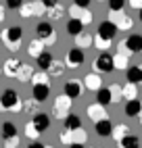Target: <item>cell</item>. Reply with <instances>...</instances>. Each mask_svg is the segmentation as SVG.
<instances>
[{"instance_id":"obj_23","label":"cell","mask_w":142,"mask_h":148,"mask_svg":"<svg viewBox=\"0 0 142 148\" xmlns=\"http://www.w3.org/2000/svg\"><path fill=\"white\" fill-rule=\"evenodd\" d=\"M86 88H88V90H92V92H94V90L98 92L100 88H103V84H100V77H98L96 73H90V75L86 77Z\"/></svg>"},{"instance_id":"obj_40","label":"cell","mask_w":142,"mask_h":148,"mask_svg":"<svg viewBox=\"0 0 142 148\" xmlns=\"http://www.w3.org/2000/svg\"><path fill=\"white\" fill-rule=\"evenodd\" d=\"M138 17H140V21H142V6H140V11H138Z\"/></svg>"},{"instance_id":"obj_34","label":"cell","mask_w":142,"mask_h":148,"mask_svg":"<svg viewBox=\"0 0 142 148\" xmlns=\"http://www.w3.org/2000/svg\"><path fill=\"white\" fill-rule=\"evenodd\" d=\"M6 6L11 8V11H19V8L23 6V2H21V0H8V2H6Z\"/></svg>"},{"instance_id":"obj_42","label":"cell","mask_w":142,"mask_h":148,"mask_svg":"<svg viewBox=\"0 0 142 148\" xmlns=\"http://www.w3.org/2000/svg\"><path fill=\"white\" fill-rule=\"evenodd\" d=\"M0 19H2V11H0Z\"/></svg>"},{"instance_id":"obj_28","label":"cell","mask_w":142,"mask_h":148,"mask_svg":"<svg viewBox=\"0 0 142 148\" xmlns=\"http://www.w3.org/2000/svg\"><path fill=\"white\" fill-rule=\"evenodd\" d=\"M77 38H79V46H77L79 50H84L86 46H90V44L94 42V40H92V36H88V34H79Z\"/></svg>"},{"instance_id":"obj_1","label":"cell","mask_w":142,"mask_h":148,"mask_svg":"<svg viewBox=\"0 0 142 148\" xmlns=\"http://www.w3.org/2000/svg\"><path fill=\"white\" fill-rule=\"evenodd\" d=\"M34 102H44L46 98L50 96V86H48V79H46V75H38L36 79H34Z\"/></svg>"},{"instance_id":"obj_12","label":"cell","mask_w":142,"mask_h":148,"mask_svg":"<svg viewBox=\"0 0 142 148\" xmlns=\"http://www.w3.org/2000/svg\"><path fill=\"white\" fill-rule=\"evenodd\" d=\"M125 75H128V82L132 86H136V84H142V65H132L125 69Z\"/></svg>"},{"instance_id":"obj_35","label":"cell","mask_w":142,"mask_h":148,"mask_svg":"<svg viewBox=\"0 0 142 148\" xmlns=\"http://www.w3.org/2000/svg\"><path fill=\"white\" fill-rule=\"evenodd\" d=\"M73 6H75V8H82V11H86V8L90 6V0H75Z\"/></svg>"},{"instance_id":"obj_30","label":"cell","mask_w":142,"mask_h":148,"mask_svg":"<svg viewBox=\"0 0 142 148\" xmlns=\"http://www.w3.org/2000/svg\"><path fill=\"white\" fill-rule=\"evenodd\" d=\"M63 63H52V65H50V69H48V71H50V75H63Z\"/></svg>"},{"instance_id":"obj_37","label":"cell","mask_w":142,"mask_h":148,"mask_svg":"<svg viewBox=\"0 0 142 148\" xmlns=\"http://www.w3.org/2000/svg\"><path fill=\"white\" fill-rule=\"evenodd\" d=\"M92 44H94V46H96V48H107V46H109V44H111V42H105V40H94V42H92Z\"/></svg>"},{"instance_id":"obj_6","label":"cell","mask_w":142,"mask_h":148,"mask_svg":"<svg viewBox=\"0 0 142 148\" xmlns=\"http://www.w3.org/2000/svg\"><path fill=\"white\" fill-rule=\"evenodd\" d=\"M94 69L96 71H103V73H111L113 71V56H111L109 52H103L94 61Z\"/></svg>"},{"instance_id":"obj_19","label":"cell","mask_w":142,"mask_h":148,"mask_svg":"<svg viewBox=\"0 0 142 148\" xmlns=\"http://www.w3.org/2000/svg\"><path fill=\"white\" fill-rule=\"evenodd\" d=\"M88 117H90V119H92L94 123L100 121V119H107L105 108H103V106H98V104H90V106H88Z\"/></svg>"},{"instance_id":"obj_17","label":"cell","mask_w":142,"mask_h":148,"mask_svg":"<svg viewBox=\"0 0 142 148\" xmlns=\"http://www.w3.org/2000/svg\"><path fill=\"white\" fill-rule=\"evenodd\" d=\"M96 102H98V106H109L111 102H113V98H111V90L109 88H100V90L96 92Z\"/></svg>"},{"instance_id":"obj_16","label":"cell","mask_w":142,"mask_h":148,"mask_svg":"<svg viewBox=\"0 0 142 148\" xmlns=\"http://www.w3.org/2000/svg\"><path fill=\"white\" fill-rule=\"evenodd\" d=\"M140 108H142V102L138 100V98H134V100H128V102H125L123 113H125L128 117H138V115H140Z\"/></svg>"},{"instance_id":"obj_39","label":"cell","mask_w":142,"mask_h":148,"mask_svg":"<svg viewBox=\"0 0 142 148\" xmlns=\"http://www.w3.org/2000/svg\"><path fill=\"white\" fill-rule=\"evenodd\" d=\"M69 148H84V144H69Z\"/></svg>"},{"instance_id":"obj_38","label":"cell","mask_w":142,"mask_h":148,"mask_svg":"<svg viewBox=\"0 0 142 148\" xmlns=\"http://www.w3.org/2000/svg\"><path fill=\"white\" fill-rule=\"evenodd\" d=\"M27 148H46V146H44L42 142H32V144H29Z\"/></svg>"},{"instance_id":"obj_3","label":"cell","mask_w":142,"mask_h":148,"mask_svg":"<svg viewBox=\"0 0 142 148\" xmlns=\"http://www.w3.org/2000/svg\"><path fill=\"white\" fill-rule=\"evenodd\" d=\"M36 34H38V40L40 42H46V44H54V40H57V34H54V29H52V25H50L48 21H42V23H38V27H36Z\"/></svg>"},{"instance_id":"obj_7","label":"cell","mask_w":142,"mask_h":148,"mask_svg":"<svg viewBox=\"0 0 142 148\" xmlns=\"http://www.w3.org/2000/svg\"><path fill=\"white\" fill-rule=\"evenodd\" d=\"M63 90H65V96L69 98V100H71V98H79V96H82V92H84V84L77 82V79H69V82L65 84Z\"/></svg>"},{"instance_id":"obj_26","label":"cell","mask_w":142,"mask_h":148,"mask_svg":"<svg viewBox=\"0 0 142 148\" xmlns=\"http://www.w3.org/2000/svg\"><path fill=\"white\" fill-rule=\"evenodd\" d=\"M113 69H128V56L123 52L113 54Z\"/></svg>"},{"instance_id":"obj_43","label":"cell","mask_w":142,"mask_h":148,"mask_svg":"<svg viewBox=\"0 0 142 148\" xmlns=\"http://www.w3.org/2000/svg\"><path fill=\"white\" fill-rule=\"evenodd\" d=\"M46 148H52V146H46Z\"/></svg>"},{"instance_id":"obj_22","label":"cell","mask_w":142,"mask_h":148,"mask_svg":"<svg viewBox=\"0 0 142 148\" xmlns=\"http://www.w3.org/2000/svg\"><path fill=\"white\" fill-rule=\"evenodd\" d=\"M67 34L73 36V38H77L79 34H84V25L79 23L77 19H69V23H67Z\"/></svg>"},{"instance_id":"obj_41","label":"cell","mask_w":142,"mask_h":148,"mask_svg":"<svg viewBox=\"0 0 142 148\" xmlns=\"http://www.w3.org/2000/svg\"><path fill=\"white\" fill-rule=\"evenodd\" d=\"M140 121H142V108H140Z\"/></svg>"},{"instance_id":"obj_4","label":"cell","mask_w":142,"mask_h":148,"mask_svg":"<svg viewBox=\"0 0 142 148\" xmlns=\"http://www.w3.org/2000/svg\"><path fill=\"white\" fill-rule=\"evenodd\" d=\"M21 36H23V29H21V27H8L6 32L2 34V38H4V44H6L8 48H13V50H17V48H19Z\"/></svg>"},{"instance_id":"obj_27","label":"cell","mask_w":142,"mask_h":148,"mask_svg":"<svg viewBox=\"0 0 142 148\" xmlns=\"http://www.w3.org/2000/svg\"><path fill=\"white\" fill-rule=\"evenodd\" d=\"M109 11L111 13H121L123 11V6H125V0H109Z\"/></svg>"},{"instance_id":"obj_20","label":"cell","mask_w":142,"mask_h":148,"mask_svg":"<svg viewBox=\"0 0 142 148\" xmlns=\"http://www.w3.org/2000/svg\"><path fill=\"white\" fill-rule=\"evenodd\" d=\"M79 127H82V119H79L77 115L69 113V115L65 117V130H67V132H75V130H79Z\"/></svg>"},{"instance_id":"obj_11","label":"cell","mask_w":142,"mask_h":148,"mask_svg":"<svg viewBox=\"0 0 142 148\" xmlns=\"http://www.w3.org/2000/svg\"><path fill=\"white\" fill-rule=\"evenodd\" d=\"M109 21L117 27V32H119V29H128V27H132V19L125 17L123 13H111V19H109Z\"/></svg>"},{"instance_id":"obj_25","label":"cell","mask_w":142,"mask_h":148,"mask_svg":"<svg viewBox=\"0 0 142 148\" xmlns=\"http://www.w3.org/2000/svg\"><path fill=\"white\" fill-rule=\"evenodd\" d=\"M19 67H21V63H19L17 58H13V61H6V65H4V73H6L8 77H17Z\"/></svg>"},{"instance_id":"obj_18","label":"cell","mask_w":142,"mask_h":148,"mask_svg":"<svg viewBox=\"0 0 142 148\" xmlns=\"http://www.w3.org/2000/svg\"><path fill=\"white\" fill-rule=\"evenodd\" d=\"M119 148H140V138L134 134H128L119 140Z\"/></svg>"},{"instance_id":"obj_36","label":"cell","mask_w":142,"mask_h":148,"mask_svg":"<svg viewBox=\"0 0 142 148\" xmlns=\"http://www.w3.org/2000/svg\"><path fill=\"white\" fill-rule=\"evenodd\" d=\"M25 134H27L29 138H36V136H38V132L32 127V123H27V130H25Z\"/></svg>"},{"instance_id":"obj_21","label":"cell","mask_w":142,"mask_h":148,"mask_svg":"<svg viewBox=\"0 0 142 148\" xmlns=\"http://www.w3.org/2000/svg\"><path fill=\"white\" fill-rule=\"evenodd\" d=\"M2 138L4 140H17V127H15V123H11V121H4L2 123Z\"/></svg>"},{"instance_id":"obj_14","label":"cell","mask_w":142,"mask_h":148,"mask_svg":"<svg viewBox=\"0 0 142 148\" xmlns=\"http://www.w3.org/2000/svg\"><path fill=\"white\" fill-rule=\"evenodd\" d=\"M94 127H96V134L100 138H109L113 134V123H111V119H100V121L94 123Z\"/></svg>"},{"instance_id":"obj_31","label":"cell","mask_w":142,"mask_h":148,"mask_svg":"<svg viewBox=\"0 0 142 148\" xmlns=\"http://www.w3.org/2000/svg\"><path fill=\"white\" fill-rule=\"evenodd\" d=\"M42 46H44V44H42V42L38 40V42H34L32 46H29V52H32L34 56H38V54H42V52H44V48H42Z\"/></svg>"},{"instance_id":"obj_29","label":"cell","mask_w":142,"mask_h":148,"mask_svg":"<svg viewBox=\"0 0 142 148\" xmlns=\"http://www.w3.org/2000/svg\"><path fill=\"white\" fill-rule=\"evenodd\" d=\"M121 94L125 96V100H134V98H136V88L132 86V84H128L123 90H121Z\"/></svg>"},{"instance_id":"obj_8","label":"cell","mask_w":142,"mask_h":148,"mask_svg":"<svg viewBox=\"0 0 142 148\" xmlns=\"http://www.w3.org/2000/svg\"><path fill=\"white\" fill-rule=\"evenodd\" d=\"M32 127H34L38 134L46 132L48 127H50V115H46V113H36L34 119H32Z\"/></svg>"},{"instance_id":"obj_10","label":"cell","mask_w":142,"mask_h":148,"mask_svg":"<svg viewBox=\"0 0 142 148\" xmlns=\"http://www.w3.org/2000/svg\"><path fill=\"white\" fill-rule=\"evenodd\" d=\"M84 50H79V48H71V50L67 52V65L69 67H79V65H84Z\"/></svg>"},{"instance_id":"obj_32","label":"cell","mask_w":142,"mask_h":148,"mask_svg":"<svg viewBox=\"0 0 142 148\" xmlns=\"http://www.w3.org/2000/svg\"><path fill=\"white\" fill-rule=\"evenodd\" d=\"M111 136H115V140L119 142L123 136H128V127H117V130L113 127V134H111Z\"/></svg>"},{"instance_id":"obj_5","label":"cell","mask_w":142,"mask_h":148,"mask_svg":"<svg viewBox=\"0 0 142 148\" xmlns=\"http://www.w3.org/2000/svg\"><path fill=\"white\" fill-rule=\"evenodd\" d=\"M115 36H117V27H115L113 23H111L109 19H107V21H103V23L98 25V40L111 42V40L115 38Z\"/></svg>"},{"instance_id":"obj_13","label":"cell","mask_w":142,"mask_h":148,"mask_svg":"<svg viewBox=\"0 0 142 148\" xmlns=\"http://www.w3.org/2000/svg\"><path fill=\"white\" fill-rule=\"evenodd\" d=\"M69 98L63 94V96H59L57 100H54V115L57 117H67L69 113Z\"/></svg>"},{"instance_id":"obj_2","label":"cell","mask_w":142,"mask_h":148,"mask_svg":"<svg viewBox=\"0 0 142 148\" xmlns=\"http://www.w3.org/2000/svg\"><path fill=\"white\" fill-rule=\"evenodd\" d=\"M0 111H19V96L15 90H4L0 96Z\"/></svg>"},{"instance_id":"obj_9","label":"cell","mask_w":142,"mask_h":148,"mask_svg":"<svg viewBox=\"0 0 142 148\" xmlns=\"http://www.w3.org/2000/svg\"><path fill=\"white\" fill-rule=\"evenodd\" d=\"M121 48H128V52H142V36L140 34H132L123 42Z\"/></svg>"},{"instance_id":"obj_24","label":"cell","mask_w":142,"mask_h":148,"mask_svg":"<svg viewBox=\"0 0 142 148\" xmlns=\"http://www.w3.org/2000/svg\"><path fill=\"white\" fill-rule=\"evenodd\" d=\"M32 77H34V69L29 67V65H21V67H19V71H17V79L27 82V79H32Z\"/></svg>"},{"instance_id":"obj_15","label":"cell","mask_w":142,"mask_h":148,"mask_svg":"<svg viewBox=\"0 0 142 148\" xmlns=\"http://www.w3.org/2000/svg\"><path fill=\"white\" fill-rule=\"evenodd\" d=\"M36 63H38V67L42 69V71H48V69H50V65L54 63V56L50 54L48 50H44L42 54H38V56H36Z\"/></svg>"},{"instance_id":"obj_33","label":"cell","mask_w":142,"mask_h":148,"mask_svg":"<svg viewBox=\"0 0 142 148\" xmlns=\"http://www.w3.org/2000/svg\"><path fill=\"white\" fill-rule=\"evenodd\" d=\"M111 90V98H113V100H119V96H121V86H117V84H113L109 88Z\"/></svg>"}]
</instances>
